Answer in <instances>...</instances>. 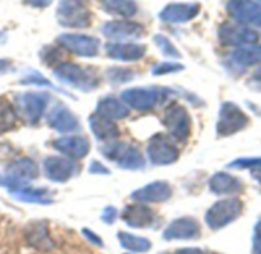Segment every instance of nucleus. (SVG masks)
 <instances>
[{"label": "nucleus", "mask_w": 261, "mask_h": 254, "mask_svg": "<svg viewBox=\"0 0 261 254\" xmlns=\"http://www.w3.org/2000/svg\"><path fill=\"white\" fill-rule=\"evenodd\" d=\"M50 101V94L47 92H23L14 100V107L17 117L28 126H35L40 123L47 110Z\"/></svg>", "instance_id": "f257e3e1"}, {"label": "nucleus", "mask_w": 261, "mask_h": 254, "mask_svg": "<svg viewBox=\"0 0 261 254\" xmlns=\"http://www.w3.org/2000/svg\"><path fill=\"white\" fill-rule=\"evenodd\" d=\"M101 153L104 155V158L115 163L122 170L135 172V170H142L145 167V158L141 149L133 144L119 143V141L107 143L101 146Z\"/></svg>", "instance_id": "f03ea898"}, {"label": "nucleus", "mask_w": 261, "mask_h": 254, "mask_svg": "<svg viewBox=\"0 0 261 254\" xmlns=\"http://www.w3.org/2000/svg\"><path fill=\"white\" fill-rule=\"evenodd\" d=\"M54 77L61 84L80 92H92L99 86V78L93 72L75 63H60L54 69Z\"/></svg>", "instance_id": "7ed1b4c3"}, {"label": "nucleus", "mask_w": 261, "mask_h": 254, "mask_svg": "<svg viewBox=\"0 0 261 254\" xmlns=\"http://www.w3.org/2000/svg\"><path fill=\"white\" fill-rule=\"evenodd\" d=\"M90 0H60L57 6V20L61 26L70 29H84L92 23Z\"/></svg>", "instance_id": "20e7f679"}, {"label": "nucleus", "mask_w": 261, "mask_h": 254, "mask_svg": "<svg viewBox=\"0 0 261 254\" xmlns=\"http://www.w3.org/2000/svg\"><path fill=\"white\" fill-rule=\"evenodd\" d=\"M38 175V164L32 158H18L9 163L5 169V175L2 176V187H6L9 192H14L17 189L31 186V182L37 179Z\"/></svg>", "instance_id": "39448f33"}, {"label": "nucleus", "mask_w": 261, "mask_h": 254, "mask_svg": "<svg viewBox=\"0 0 261 254\" xmlns=\"http://www.w3.org/2000/svg\"><path fill=\"white\" fill-rule=\"evenodd\" d=\"M170 138L177 143H187L191 135V117L185 106L177 101H173L167 106L162 118Z\"/></svg>", "instance_id": "423d86ee"}, {"label": "nucleus", "mask_w": 261, "mask_h": 254, "mask_svg": "<svg viewBox=\"0 0 261 254\" xmlns=\"http://www.w3.org/2000/svg\"><path fill=\"white\" fill-rule=\"evenodd\" d=\"M243 212V202L239 198H225L217 201L216 204H213L206 215H205V222L206 225L217 232L225 228L226 225L232 224L236 219H239V216Z\"/></svg>", "instance_id": "0eeeda50"}, {"label": "nucleus", "mask_w": 261, "mask_h": 254, "mask_svg": "<svg viewBox=\"0 0 261 254\" xmlns=\"http://www.w3.org/2000/svg\"><path fill=\"white\" fill-rule=\"evenodd\" d=\"M167 90L161 87H130L121 94V100L138 112H150L156 109L165 98Z\"/></svg>", "instance_id": "6e6552de"}, {"label": "nucleus", "mask_w": 261, "mask_h": 254, "mask_svg": "<svg viewBox=\"0 0 261 254\" xmlns=\"http://www.w3.org/2000/svg\"><path fill=\"white\" fill-rule=\"evenodd\" d=\"M248 124H249V117L239 104L232 101H226L222 104L217 126H216L219 136H232L242 132L243 129H246Z\"/></svg>", "instance_id": "1a4fd4ad"}, {"label": "nucleus", "mask_w": 261, "mask_h": 254, "mask_svg": "<svg viewBox=\"0 0 261 254\" xmlns=\"http://www.w3.org/2000/svg\"><path fill=\"white\" fill-rule=\"evenodd\" d=\"M180 156L179 149L165 133H154L147 144V158L153 166L174 164Z\"/></svg>", "instance_id": "9d476101"}, {"label": "nucleus", "mask_w": 261, "mask_h": 254, "mask_svg": "<svg viewBox=\"0 0 261 254\" xmlns=\"http://www.w3.org/2000/svg\"><path fill=\"white\" fill-rule=\"evenodd\" d=\"M57 43L63 49L78 57H87V58L96 57L99 52V46H101V41L96 37L84 35V34H70V32L58 35Z\"/></svg>", "instance_id": "9b49d317"}, {"label": "nucleus", "mask_w": 261, "mask_h": 254, "mask_svg": "<svg viewBox=\"0 0 261 254\" xmlns=\"http://www.w3.org/2000/svg\"><path fill=\"white\" fill-rule=\"evenodd\" d=\"M219 40L225 46L245 48V46L257 44V41L260 40V35L257 31H254L249 26L223 23L219 28Z\"/></svg>", "instance_id": "f8f14e48"}, {"label": "nucleus", "mask_w": 261, "mask_h": 254, "mask_svg": "<svg viewBox=\"0 0 261 254\" xmlns=\"http://www.w3.org/2000/svg\"><path fill=\"white\" fill-rule=\"evenodd\" d=\"M78 170H80L78 164L66 156H47L43 161L44 176L50 182L64 184L70 181L73 176H76Z\"/></svg>", "instance_id": "ddd939ff"}, {"label": "nucleus", "mask_w": 261, "mask_h": 254, "mask_svg": "<svg viewBox=\"0 0 261 254\" xmlns=\"http://www.w3.org/2000/svg\"><path fill=\"white\" fill-rule=\"evenodd\" d=\"M226 11L243 26H261V5L255 0H228Z\"/></svg>", "instance_id": "4468645a"}, {"label": "nucleus", "mask_w": 261, "mask_h": 254, "mask_svg": "<svg viewBox=\"0 0 261 254\" xmlns=\"http://www.w3.org/2000/svg\"><path fill=\"white\" fill-rule=\"evenodd\" d=\"M52 149L57 150L61 156H66L73 161H80L90 153V141L83 135H69L60 136L50 143Z\"/></svg>", "instance_id": "2eb2a0df"}, {"label": "nucleus", "mask_w": 261, "mask_h": 254, "mask_svg": "<svg viewBox=\"0 0 261 254\" xmlns=\"http://www.w3.org/2000/svg\"><path fill=\"white\" fill-rule=\"evenodd\" d=\"M200 235H202V228L199 221L196 218L185 216L170 222L168 227L164 230L162 238L165 241H194L199 239Z\"/></svg>", "instance_id": "dca6fc26"}, {"label": "nucleus", "mask_w": 261, "mask_h": 254, "mask_svg": "<svg viewBox=\"0 0 261 254\" xmlns=\"http://www.w3.org/2000/svg\"><path fill=\"white\" fill-rule=\"evenodd\" d=\"M47 126L58 133H72L80 129L76 115L63 103H57L47 113Z\"/></svg>", "instance_id": "f3484780"}, {"label": "nucleus", "mask_w": 261, "mask_h": 254, "mask_svg": "<svg viewBox=\"0 0 261 254\" xmlns=\"http://www.w3.org/2000/svg\"><path fill=\"white\" fill-rule=\"evenodd\" d=\"M145 28L132 20H112L102 26V34L115 41H125L128 38H141Z\"/></svg>", "instance_id": "a211bd4d"}, {"label": "nucleus", "mask_w": 261, "mask_h": 254, "mask_svg": "<svg viewBox=\"0 0 261 254\" xmlns=\"http://www.w3.org/2000/svg\"><path fill=\"white\" fill-rule=\"evenodd\" d=\"M173 196V189L167 181H153L132 193V199L141 204H161Z\"/></svg>", "instance_id": "6ab92c4d"}, {"label": "nucleus", "mask_w": 261, "mask_h": 254, "mask_svg": "<svg viewBox=\"0 0 261 254\" xmlns=\"http://www.w3.org/2000/svg\"><path fill=\"white\" fill-rule=\"evenodd\" d=\"M121 218L130 228H150L156 222L154 210L147 207V204L141 202L125 205L121 213Z\"/></svg>", "instance_id": "aec40b11"}, {"label": "nucleus", "mask_w": 261, "mask_h": 254, "mask_svg": "<svg viewBox=\"0 0 261 254\" xmlns=\"http://www.w3.org/2000/svg\"><path fill=\"white\" fill-rule=\"evenodd\" d=\"M199 12H200L199 3H170L159 12V18L165 23L182 25L196 18Z\"/></svg>", "instance_id": "412c9836"}, {"label": "nucleus", "mask_w": 261, "mask_h": 254, "mask_svg": "<svg viewBox=\"0 0 261 254\" xmlns=\"http://www.w3.org/2000/svg\"><path fill=\"white\" fill-rule=\"evenodd\" d=\"M106 54L118 61H138L147 54V46L128 41H113L106 44Z\"/></svg>", "instance_id": "4be33fe9"}, {"label": "nucleus", "mask_w": 261, "mask_h": 254, "mask_svg": "<svg viewBox=\"0 0 261 254\" xmlns=\"http://www.w3.org/2000/svg\"><path fill=\"white\" fill-rule=\"evenodd\" d=\"M89 127H90L93 136L104 144L118 141V138L121 135V130L115 121L106 120L96 113H92L89 117Z\"/></svg>", "instance_id": "5701e85b"}, {"label": "nucleus", "mask_w": 261, "mask_h": 254, "mask_svg": "<svg viewBox=\"0 0 261 254\" xmlns=\"http://www.w3.org/2000/svg\"><path fill=\"white\" fill-rule=\"evenodd\" d=\"M96 115L110 120V121H119L125 120L130 115V107L116 97H104L96 103Z\"/></svg>", "instance_id": "b1692460"}, {"label": "nucleus", "mask_w": 261, "mask_h": 254, "mask_svg": "<svg viewBox=\"0 0 261 254\" xmlns=\"http://www.w3.org/2000/svg\"><path fill=\"white\" fill-rule=\"evenodd\" d=\"M208 187H210V192L217 195V196L236 195L243 189L242 181L239 178L232 176L231 173H226V172H219V173L213 175L210 178Z\"/></svg>", "instance_id": "393cba45"}, {"label": "nucleus", "mask_w": 261, "mask_h": 254, "mask_svg": "<svg viewBox=\"0 0 261 254\" xmlns=\"http://www.w3.org/2000/svg\"><path fill=\"white\" fill-rule=\"evenodd\" d=\"M11 196L20 202H26V204H40V205H49L54 202L52 193L47 189L43 187H32V186H26L21 189H17L14 192H9Z\"/></svg>", "instance_id": "a878e982"}, {"label": "nucleus", "mask_w": 261, "mask_h": 254, "mask_svg": "<svg viewBox=\"0 0 261 254\" xmlns=\"http://www.w3.org/2000/svg\"><path fill=\"white\" fill-rule=\"evenodd\" d=\"M26 239L32 247H35L38 250H50L54 247V242H52L50 235H49L47 224L43 221L32 222L26 228Z\"/></svg>", "instance_id": "bb28decb"}, {"label": "nucleus", "mask_w": 261, "mask_h": 254, "mask_svg": "<svg viewBox=\"0 0 261 254\" xmlns=\"http://www.w3.org/2000/svg\"><path fill=\"white\" fill-rule=\"evenodd\" d=\"M102 11L122 18H130L138 14V5L135 0H98Z\"/></svg>", "instance_id": "cd10ccee"}, {"label": "nucleus", "mask_w": 261, "mask_h": 254, "mask_svg": "<svg viewBox=\"0 0 261 254\" xmlns=\"http://www.w3.org/2000/svg\"><path fill=\"white\" fill-rule=\"evenodd\" d=\"M231 60L242 67H251L261 63V44L239 48L231 54Z\"/></svg>", "instance_id": "c85d7f7f"}, {"label": "nucleus", "mask_w": 261, "mask_h": 254, "mask_svg": "<svg viewBox=\"0 0 261 254\" xmlns=\"http://www.w3.org/2000/svg\"><path fill=\"white\" fill-rule=\"evenodd\" d=\"M116 236H118L119 245L130 253L142 254L151 250V242L147 238L136 236V235L127 233V232H118Z\"/></svg>", "instance_id": "c756f323"}, {"label": "nucleus", "mask_w": 261, "mask_h": 254, "mask_svg": "<svg viewBox=\"0 0 261 254\" xmlns=\"http://www.w3.org/2000/svg\"><path fill=\"white\" fill-rule=\"evenodd\" d=\"M17 121L18 117L14 104L8 98L0 97V135L11 132L17 126Z\"/></svg>", "instance_id": "7c9ffc66"}, {"label": "nucleus", "mask_w": 261, "mask_h": 254, "mask_svg": "<svg viewBox=\"0 0 261 254\" xmlns=\"http://www.w3.org/2000/svg\"><path fill=\"white\" fill-rule=\"evenodd\" d=\"M106 77H107L110 84L118 86V84H124V83L132 81L135 78V71L127 69V67H110V69H107Z\"/></svg>", "instance_id": "2f4dec72"}, {"label": "nucleus", "mask_w": 261, "mask_h": 254, "mask_svg": "<svg viewBox=\"0 0 261 254\" xmlns=\"http://www.w3.org/2000/svg\"><path fill=\"white\" fill-rule=\"evenodd\" d=\"M153 41L156 43V46L159 48V51L165 57H170V58H180L182 57V54L179 52V49L174 46V43L168 37H165L162 34H156L154 38H153Z\"/></svg>", "instance_id": "473e14b6"}, {"label": "nucleus", "mask_w": 261, "mask_h": 254, "mask_svg": "<svg viewBox=\"0 0 261 254\" xmlns=\"http://www.w3.org/2000/svg\"><path fill=\"white\" fill-rule=\"evenodd\" d=\"M184 69H185V66L179 61H162L151 69V74L156 77H161V75L176 74V72H180Z\"/></svg>", "instance_id": "72a5a7b5"}, {"label": "nucleus", "mask_w": 261, "mask_h": 254, "mask_svg": "<svg viewBox=\"0 0 261 254\" xmlns=\"http://www.w3.org/2000/svg\"><path fill=\"white\" fill-rule=\"evenodd\" d=\"M232 169H245V170H258L261 169V156H254V158H240L236 159L234 163L229 164Z\"/></svg>", "instance_id": "f704fd0d"}, {"label": "nucleus", "mask_w": 261, "mask_h": 254, "mask_svg": "<svg viewBox=\"0 0 261 254\" xmlns=\"http://www.w3.org/2000/svg\"><path fill=\"white\" fill-rule=\"evenodd\" d=\"M20 83H21V84H35V86H47V87L57 90V87H55L47 78H44L43 75H40V74H37V72H31L29 75L23 77V78L20 80Z\"/></svg>", "instance_id": "c9c22d12"}, {"label": "nucleus", "mask_w": 261, "mask_h": 254, "mask_svg": "<svg viewBox=\"0 0 261 254\" xmlns=\"http://www.w3.org/2000/svg\"><path fill=\"white\" fill-rule=\"evenodd\" d=\"M81 235L84 236V239H86L89 244H92V245H95V247H98V248H104V241H102V238L98 236L93 230L84 227V228L81 230Z\"/></svg>", "instance_id": "e433bc0d"}, {"label": "nucleus", "mask_w": 261, "mask_h": 254, "mask_svg": "<svg viewBox=\"0 0 261 254\" xmlns=\"http://www.w3.org/2000/svg\"><path fill=\"white\" fill-rule=\"evenodd\" d=\"M118 219V210L113 207V205H109L102 210V215H101V221L107 225H113Z\"/></svg>", "instance_id": "4c0bfd02"}, {"label": "nucleus", "mask_w": 261, "mask_h": 254, "mask_svg": "<svg viewBox=\"0 0 261 254\" xmlns=\"http://www.w3.org/2000/svg\"><path fill=\"white\" fill-rule=\"evenodd\" d=\"M252 253L261 254V221L254 228V236H252Z\"/></svg>", "instance_id": "58836bf2"}, {"label": "nucleus", "mask_w": 261, "mask_h": 254, "mask_svg": "<svg viewBox=\"0 0 261 254\" xmlns=\"http://www.w3.org/2000/svg\"><path fill=\"white\" fill-rule=\"evenodd\" d=\"M89 173L90 175H110V170L99 161H92L89 166Z\"/></svg>", "instance_id": "ea45409f"}, {"label": "nucleus", "mask_w": 261, "mask_h": 254, "mask_svg": "<svg viewBox=\"0 0 261 254\" xmlns=\"http://www.w3.org/2000/svg\"><path fill=\"white\" fill-rule=\"evenodd\" d=\"M24 5L31 6V8H38V9H44L47 8L54 0H21Z\"/></svg>", "instance_id": "a19ab883"}, {"label": "nucleus", "mask_w": 261, "mask_h": 254, "mask_svg": "<svg viewBox=\"0 0 261 254\" xmlns=\"http://www.w3.org/2000/svg\"><path fill=\"white\" fill-rule=\"evenodd\" d=\"M176 254H208L202 248H194V247H187V248H180L177 250Z\"/></svg>", "instance_id": "79ce46f5"}, {"label": "nucleus", "mask_w": 261, "mask_h": 254, "mask_svg": "<svg viewBox=\"0 0 261 254\" xmlns=\"http://www.w3.org/2000/svg\"><path fill=\"white\" fill-rule=\"evenodd\" d=\"M9 69H12V61L9 58H0V74H6Z\"/></svg>", "instance_id": "37998d69"}, {"label": "nucleus", "mask_w": 261, "mask_h": 254, "mask_svg": "<svg viewBox=\"0 0 261 254\" xmlns=\"http://www.w3.org/2000/svg\"><path fill=\"white\" fill-rule=\"evenodd\" d=\"M251 173H252V178L261 186V169H258V170H252Z\"/></svg>", "instance_id": "c03bdc74"}, {"label": "nucleus", "mask_w": 261, "mask_h": 254, "mask_svg": "<svg viewBox=\"0 0 261 254\" xmlns=\"http://www.w3.org/2000/svg\"><path fill=\"white\" fill-rule=\"evenodd\" d=\"M3 184V179H2V176H0V186Z\"/></svg>", "instance_id": "a18cd8bd"}, {"label": "nucleus", "mask_w": 261, "mask_h": 254, "mask_svg": "<svg viewBox=\"0 0 261 254\" xmlns=\"http://www.w3.org/2000/svg\"><path fill=\"white\" fill-rule=\"evenodd\" d=\"M258 2H260V5H261V0H258Z\"/></svg>", "instance_id": "49530a36"}, {"label": "nucleus", "mask_w": 261, "mask_h": 254, "mask_svg": "<svg viewBox=\"0 0 261 254\" xmlns=\"http://www.w3.org/2000/svg\"><path fill=\"white\" fill-rule=\"evenodd\" d=\"M125 254H130V253H125Z\"/></svg>", "instance_id": "de8ad7c7"}]
</instances>
